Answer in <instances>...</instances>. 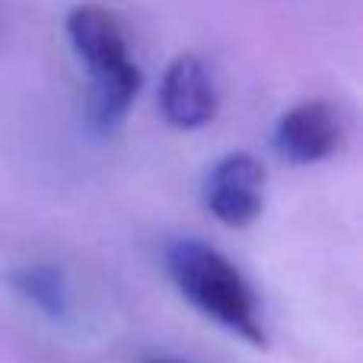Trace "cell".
<instances>
[{
	"label": "cell",
	"mask_w": 363,
	"mask_h": 363,
	"mask_svg": "<svg viewBox=\"0 0 363 363\" xmlns=\"http://www.w3.org/2000/svg\"><path fill=\"white\" fill-rule=\"evenodd\" d=\"M220 96L207 61L194 51L176 55L160 80V112L176 131H201L217 118Z\"/></svg>",
	"instance_id": "5b68a950"
},
{
	"label": "cell",
	"mask_w": 363,
	"mask_h": 363,
	"mask_svg": "<svg viewBox=\"0 0 363 363\" xmlns=\"http://www.w3.org/2000/svg\"><path fill=\"white\" fill-rule=\"evenodd\" d=\"M70 51L89 74L86 125L96 138H112L125 125L144 86L121 19L102 4H77L64 19Z\"/></svg>",
	"instance_id": "6da1fadb"
},
{
	"label": "cell",
	"mask_w": 363,
	"mask_h": 363,
	"mask_svg": "<svg viewBox=\"0 0 363 363\" xmlns=\"http://www.w3.org/2000/svg\"><path fill=\"white\" fill-rule=\"evenodd\" d=\"M140 363H185V360H176V357H160V354H153V357H144Z\"/></svg>",
	"instance_id": "52a82bcc"
},
{
	"label": "cell",
	"mask_w": 363,
	"mask_h": 363,
	"mask_svg": "<svg viewBox=\"0 0 363 363\" xmlns=\"http://www.w3.org/2000/svg\"><path fill=\"white\" fill-rule=\"evenodd\" d=\"M268 172L252 153H226L207 169L201 198L211 217L223 226H249L264 211Z\"/></svg>",
	"instance_id": "277c9868"
},
{
	"label": "cell",
	"mask_w": 363,
	"mask_h": 363,
	"mask_svg": "<svg viewBox=\"0 0 363 363\" xmlns=\"http://www.w3.org/2000/svg\"><path fill=\"white\" fill-rule=\"evenodd\" d=\"M10 287L23 296L29 306H35L45 319L64 322L70 315V284L57 264L48 262H29L19 264L6 274Z\"/></svg>",
	"instance_id": "8992f818"
},
{
	"label": "cell",
	"mask_w": 363,
	"mask_h": 363,
	"mask_svg": "<svg viewBox=\"0 0 363 363\" xmlns=\"http://www.w3.org/2000/svg\"><path fill=\"white\" fill-rule=\"evenodd\" d=\"M347 134V121L335 102L328 99H303L290 106L277 118L271 131L277 157L294 166H315L332 160L341 150Z\"/></svg>",
	"instance_id": "3957f363"
},
{
	"label": "cell",
	"mask_w": 363,
	"mask_h": 363,
	"mask_svg": "<svg viewBox=\"0 0 363 363\" xmlns=\"http://www.w3.org/2000/svg\"><path fill=\"white\" fill-rule=\"evenodd\" d=\"M163 264L176 290L204 319L223 332L242 338L252 347H268L262 300L245 274L204 239H172L163 252Z\"/></svg>",
	"instance_id": "7a4b0ae2"
}]
</instances>
